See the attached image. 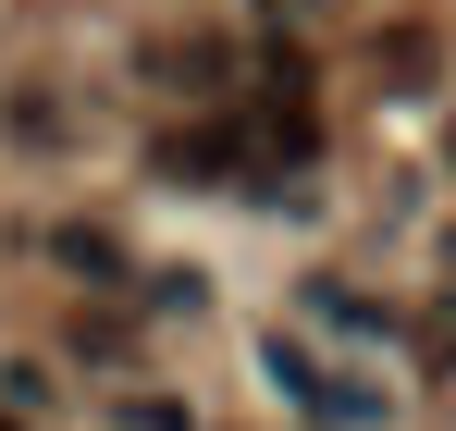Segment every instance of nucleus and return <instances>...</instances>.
I'll return each mask as SVG.
<instances>
[{"mask_svg": "<svg viewBox=\"0 0 456 431\" xmlns=\"http://www.w3.org/2000/svg\"><path fill=\"white\" fill-rule=\"evenodd\" d=\"M444 160H456V124H444Z\"/></svg>", "mask_w": 456, "mask_h": 431, "instance_id": "7", "label": "nucleus"}, {"mask_svg": "<svg viewBox=\"0 0 456 431\" xmlns=\"http://www.w3.org/2000/svg\"><path fill=\"white\" fill-rule=\"evenodd\" d=\"M111 419H124V431H198L173 394H111Z\"/></svg>", "mask_w": 456, "mask_h": 431, "instance_id": "6", "label": "nucleus"}, {"mask_svg": "<svg viewBox=\"0 0 456 431\" xmlns=\"http://www.w3.org/2000/svg\"><path fill=\"white\" fill-rule=\"evenodd\" d=\"M370 74H382V99H419V86L444 74V50H432V25H382V37H370Z\"/></svg>", "mask_w": 456, "mask_h": 431, "instance_id": "2", "label": "nucleus"}, {"mask_svg": "<svg viewBox=\"0 0 456 431\" xmlns=\"http://www.w3.org/2000/svg\"><path fill=\"white\" fill-rule=\"evenodd\" d=\"M259 370H272V394H297L308 419H382V394H370V382L321 370V346H297V333H272V346H259Z\"/></svg>", "mask_w": 456, "mask_h": 431, "instance_id": "1", "label": "nucleus"}, {"mask_svg": "<svg viewBox=\"0 0 456 431\" xmlns=\"http://www.w3.org/2000/svg\"><path fill=\"white\" fill-rule=\"evenodd\" d=\"M0 431H25V419H0Z\"/></svg>", "mask_w": 456, "mask_h": 431, "instance_id": "8", "label": "nucleus"}, {"mask_svg": "<svg viewBox=\"0 0 456 431\" xmlns=\"http://www.w3.org/2000/svg\"><path fill=\"white\" fill-rule=\"evenodd\" d=\"M149 74L160 86H223V50L210 37H173V50H149Z\"/></svg>", "mask_w": 456, "mask_h": 431, "instance_id": "5", "label": "nucleus"}, {"mask_svg": "<svg viewBox=\"0 0 456 431\" xmlns=\"http://www.w3.org/2000/svg\"><path fill=\"white\" fill-rule=\"evenodd\" d=\"M234 148H247V136H223V124H185V136H160V173H173V185H234V173H247Z\"/></svg>", "mask_w": 456, "mask_h": 431, "instance_id": "3", "label": "nucleus"}, {"mask_svg": "<svg viewBox=\"0 0 456 431\" xmlns=\"http://www.w3.org/2000/svg\"><path fill=\"white\" fill-rule=\"evenodd\" d=\"M50 259H62L75 284H136V259H124V234H99V222H75V234H50Z\"/></svg>", "mask_w": 456, "mask_h": 431, "instance_id": "4", "label": "nucleus"}]
</instances>
